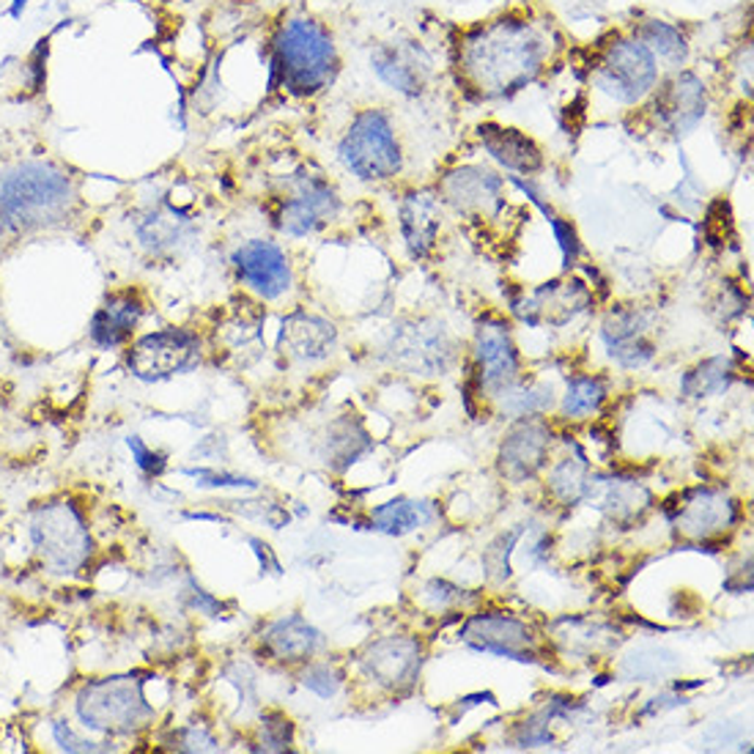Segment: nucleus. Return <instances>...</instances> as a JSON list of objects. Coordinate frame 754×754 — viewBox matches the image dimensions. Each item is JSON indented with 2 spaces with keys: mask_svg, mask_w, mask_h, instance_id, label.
Instances as JSON below:
<instances>
[{
  "mask_svg": "<svg viewBox=\"0 0 754 754\" xmlns=\"http://www.w3.org/2000/svg\"><path fill=\"white\" fill-rule=\"evenodd\" d=\"M250 546L256 549V554H258V560H261L264 568H267V565H269V568H272L274 574H278L280 565H278V560L272 558V551H269V546H267V544H261V540H258V538H250Z\"/></svg>",
  "mask_w": 754,
  "mask_h": 754,
  "instance_id": "obj_44",
  "label": "nucleus"
},
{
  "mask_svg": "<svg viewBox=\"0 0 754 754\" xmlns=\"http://www.w3.org/2000/svg\"><path fill=\"white\" fill-rule=\"evenodd\" d=\"M502 187H506V179L483 165H464V168L450 170L439 181L445 204L472 220L497 215L502 206Z\"/></svg>",
  "mask_w": 754,
  "mask_h": 754,
  "instance_id": "obj_17",
  "label": "nucleus"
},
{
  "mask_svg": "<svg viewBox=\"0 0 754 754\" xmlns=\"http://www.w3.org/2000/svg\"><path fill=\"white\" fill-rule=\"evenodd\" d=\"M603 400H606V384L601 379L574 376L563 395V414L565 418H585V414L598 412Z\"/></svg>",
  "mask_w": 754,
  "mask_h": 754,
  "instance_id": "obj_35",
  "label": "nucleus"
},
{
  "mask_svg": "<svg viewBox=\"0 0 754 754\" xmlns=\"http://www.w3.org/2000/svg\"><path fill=\"white\" fill-rule=\"evenodd\" d=\"M135 233H138L140 244L145 250L163 256V253H174V250L184 247L187 239L195 233V226L181 209L170 204H159L135 222Z\"/></svg>",
  "mask_w": 754,
  "mask_h": 754,
  "instance_id": "obj_27",
  "label": "nucleus"
},
{
  "mask_svg": "<svg viewBox=\"0 0 754 754\" xmlns=\"http://www.w3.org/2000/svg\"><path fill=\"white\" fill-rule=\"evenodd\" d=\"M732 382V362L730 357H714L697 366L694 371L686 373L683 395L689 398H708V395L721 393Z\"/></svg>",
  "mask_w": 754,
  "mask_h": 754,
  "instance_id": "obj_33",
  "label": "nucleus"
},
{
  "mask_svg": "<svg viewBox=\"0 0 754 754\" xmlns=\"http://www.w3.org/2000/svg\"><path fill=\"white\" fill-rule=\"evenodd\" d=\"M648 113L662 132L689 135L708 113V86L691 69H673L662 75L656 91L650 93Z\"/></svg>",
  "mask_w": 754,
  "mask_h": 754,
  "instance_id": "obj_9",
  "label": "nucleus"
},
{
  "mask_svg": "<svg viewBox=\"0 0 754 754\" xmlns=\"http://www.w3.org/2000/svg\"><path fill=\"white\" fill-rule=\"evenodd\" d=\"M341 53L330 30L310 17H289L269 44V86L296 99L319 97L335 82Z\"/></svg>",
  "mask_w": 754,
  "mask_h": 754,
  "instance_id": "obj_3",
  "label": "nucleus"
},
{
  "mask_svg": "<svg viewBox=\"0 0 754 754\" xmlns=\"http://www.w3.org/2000/svg\"><path fill=\"white\" fill-rule=\"evenodd\" d=\"M127 445H129V450H132L135 464H138V470L143 472L145 477L165 475V470H168V459H165L163 452L151 450V447L145 445V442L140 439V436H129Z\"/></svg>",
  "mask_w": 754,
  "mask_h": 754,
  "instance_id": "obj_41",
  "label": "nucleus"
},
{
  "mask_svg": "<svg viewBox=\"0 0 754 754\" xmlns=\"http://www.w3.org/2000/svg\"><path fill=\"white\" fill-rule=\"evenodd\" d=\"M494 398H497L499 412H506V418H535V414H544L551 407V387L527 384L519 379Z\"/></svg>",
  "mask_w": 754,
  "mask_h": 754,
  "instance_id": "obj_31",
  "label": "nucleus"
},
{
  "mask_svg": "<svg viewBox=\"0 0 754 754\" xmlns=\"http://www.w3.org/2000/svg\"><path fill=\"white\" fill-rule=\"evenodd\" d=\"M77 197L75 179L55 163L25 159L0 168V222L12 233L64 226Z\"/></svg>",
  "mask_w": 754,
  "mask_h": 754,
  "instance_id": "obj_2",
  "label": "nucleus"
},
{
  "mask_svg": "<svg viewBox=\"0 0 754 754\" xmlns=\"http://www.w3.org/2000/svg\"><path fill=\"white\" fill-rule=\"evenodd\" d=\"M592 294L582 280H551L529 294L511 299V310L519 321L529 327L551 324L563 327L590 308Z\"/></svg>",
  "mask_w": 754,
  "mask_h": 754,
  "instance_id": "obj_13",
  "label": "nucleus"
},
{
  "mask_svg": "<svg viewBox=\"0 0 754 754\" xmlns=\"http://www.w3.org/2000/svg\"><path fill=\"white\" fill-rule=\"evenodd\" d=\"M335 327L327 319H321V316L310 314H291L283 321V330H280L283 355L299 362H316L330 357L332 348H335Z\"/></svg>",
  "mask_w": 754,
  "mask_h": 754,
  "instance_id": "obj_25",
  "label": "nucleus"
},
{
  "mask_svg": "<svg viewBox=\"0 0 754 754\" xmlns=\"http://www.w3.org/2000/svg\"><path fill=\"white\" fill-rule=\"evenodd\" d=\"M423 667V648L418 639L384 637L373 642L362 656V669L371 680L389 691L412 689Z\"/></svg>",
  "mask_w": 754,
  "mask_h": 754,
  "instance_id": "obj_18",
  "label": "nucleus"
},
{
  "mask_svg": "<svg viewBox=\"0 0 754 754\" xmlns=\"http://www.w3.org/2000/svg\"><path fill=\"white\" fill-rule=\"evenodd\" d=\"M587 77H590V86L612 99L615 105L637 107L656 91L662 80V64L642 41H637L626 30L598 47Z\"/></svg>",
  "mask_w": 754,
  "mask_h": 754,
  "instance_id": "obj_5",
  "label": "nucleus"
},
{
  "mask_svg": "<svg viewBox=\"0 0 754 754\" xmlns=\"http://www.w3.org/2000/svg\"><path fill=\"white\" fill-rule=\"evenodd\" d=\"M28 533L34 551L50 574L75 576L91 563V527L82 508L72 499H50L34 508Z\"/></svg>",
  "mask_w": 754,
  "mask_h": 754,
  "instance_id": "obj_6",
  "label": "nucleus"
},
{
  "mask_svg": "<svg viewBox=\"0 0 754 754\" xmlns=\"http://www.w3.org/2000/svg\"><path fill=\"white\" fill-rule=\"evenodd\" d=\"M601 337L612 360L623 368H642L656 357L650 341V316L639 308H615L603 319Z\"/></svg>",
  "mask_w": 754,
  "mask_h": 754,
  "instance_id": "obj_19",
  "label": "nucleus"
},
{
  "mask_svg": "<svg viewBox=\"0 0 754 754\" xmlns=\"http://www.w3.org/2000/svg\"><path fill=\"white\" fill-rule=\"evenodd\" d=\"M299 683L308 691L319 694L321 700H330L337 694V689L343 686V675L337 673L335 664L330 662H310L308 667L302 669Z\"/></svg>",
  "mask_w": 754,
  "mask_h": 754,
  "instance_id": "obj_37",
  "label": "nucleus"
},
{
  "mask_svg": "<svg viewBox=\"0 0 754 754\" xmlns=\"http://www.w3.org/2000/svg\"><path fill=\"white\" fill-rule=\"evenodd\" d=\"M425 522V506L412 499H393L371 513L373 529L384 535H407Z\"/></svg>",
  "mask_w": 754,
  "mask_h": 754,
  "instance_id": "obj_32",
  "label": "nucleus"
},
{
  "mask_svg": "<svg viewBox=\"0 0 754 754\" xmlns=\"http://www.w3.org/2000/svg\"><path fill=\"white\" fill-rule=\"evenodd\" d=\"M50 732H53V741H55V746L61 749V752L86 754V752H111L113 749V743L93 741V738L77 736L75 727H72L66 719L50 721Z\"/></svg>",
  "mask_w": 754,
  "mask_h": 754,
  "instance_id": "obj_38",
  "label": "nucleus"
},
{
  "mask_svg": "<svg viewBox=\"0 0 754 754\" xmlns=\"http://www.w3.org/2000/svg\"><path fill=\"white\" fill-rule=\"evenodd\" d=\"M389 360L412 376H436L452 362V341L442 324H409L389 343Z\"/></svg>",
  "mask_w": 754,
  "mask_h": 754,
  "instance_id": "obj_14",
  "label": "nucleus"
},
{
  "mask_svg": "<svg viewBox=\"0 0 754 754\" xmlns=\"http://www.w3.org/2000/svg\"><path fill=\"white\" fill-rule=\"evenodd\" d=\"M231 261L239 283L267 302L280 299L294 285V269L285 250L269 239H250L233 253Z\"/></svg>",
  "mask_w": 754,
  "mask_h": 754,
  "instance_id": "obj_12",
  "label": "nucleus"
},
{
  "mask_svg": "<svg viewBox=\"0 0 754 754\" xmlns=\"http://www.w3.org/2000/svg\"><path fill=\"white\" fill-rule=\"evenodd\" d=\"M475 135L488 157L511 174L529 176L544 168V149L522 129L486 122L475 129Z\"/></svg>",
  "mask_w": 754,
  "mask_h": 754,
  "instance_id": "obj_23",
  "label": "nucleus"
},
{
  "mask_svg": "<svg viewBox=\"0 0 754 754\" xmlns=\"http://www.w3.org/2000/svg\"><path fill=\"white\" fill-rule=\"evenodd\" d=\"M258 639H261V648L269 659L285 664L310 662L327 644L324 634L299 615H285L269 623Z\"/></svg>",
  "mask_w": 754,
  "mask_h": 754,
  "instance_id": "obj_24",
  "label": "nucleus"
},
{
  "mask_svg": "<svg viewBox=\"0 0 754 754\" xmlns=\"http://www.w3.org/2000/svg\"><path fill=\"white\" fill-rule=\"evenodd\" d=\"M585 499L598 502L606 516L617 524L637 522L650 508V491L634 481H610V477H590Z\"/></svg>",
  "mask_w": 754,
  "mask_h": 754,
  "instance_id": "obj_28",
  "label": "nucleus"
},
{
  "mask_svg": "<svg viewBox=\"0 0 754 754\" xmlns=\"http://www.w3.org/2000/svg\"><path fill=\"white\" fill-rule=\"evenodd\" d=\"M587 481H590V470H587L585 456L579 452V459H565L558 464L549 475V488L558 499H563L565 506H576L579 499H585Z\"/></svg>",
  "mask_w": 754,
  "mask_h": 754,
  "instance_id": "obj_34",
  "label": "nucleus"
},
{
  "mask_svg": "<svg viewBox=\"0 0 754 754\" xmlns=\"http://www.w3.org/2000/svg\"><path fill=\"white\" fill-rule=\"evenodd\" d=\"M461 642L470 644L472 650H481V653H494V656H506L524 664H538L540 644L535 631L527 623L506 615V612L472 615L461 628Z\"/></svg>",
  "mask_w": 754,
  "mask_h": 754,
  "instance_id": "obj_10",
  "label": "nucleus"
},
{
  "mask_svg": "<svg viewBox=\"0 0 754 754\" xmlns=\"http://www.w3.org/2000/svg\"><path fill=\"white\" fill-rule=\"evenodd\" d=\"M291 195L280 197L278 228L289 237H308L332 222L341 212V197L319 176H296Z\"/></svg>",
  "mask_w": 754,
  "mask_h": 754,
  "instance_id": "obj_11",
  "label": "nucleus"
},
{
  "mask_svg": "<svg viewBox=\"0 0 754 754\" xmlns=\"http://www.w3.org/2000/svg\"><path fill=\"white\" fill-rule=\"evenodd\" d=\"M143 310L145 302L135 289L113 291L102 302V308H97V314L91 316L88 337H91L93 346L105 348V352L124 346V343L132 341L135 330L143 319Z\"/></svg>",
  "mask_w": 754,
  "mask_h": 754,
  "instance_id": "obj_21",
  "label": "nucleus"
},
{
  "mask_svg": "<svg viewBox=\"0 0 754 754\" xmlns=\"http://www.w3.org/2000/svg\"><path fill=\"white\" fill-rule=\"evenodd\" d=\"M442 228V204L434 192H414L400 204V233L414 258L431 256Z\"/></svg>",
  "mask_w": 754,
  "mask_h": 754,
  "instance_id": "obj_26",
  "label": "nucleus"
},
{
  "mask_svg": "<svg viewBox=\"0 0 754 754\" xmlns=\"http://www.w3.org/2000/svg\"><path fill=\"white\" fill-rule=\"evenodd\" d=\"M519 535H522V529H513V533H508V535H499L497 544H491L486 549V565H488V574H491L494 579H508V576H511V565H508V558H511L513 544L519 540Z\"/></svg>",
  "mask_w": 754,
  "mask_h": 754,
  "instance_id": "obj_39",
  "label": "nucleus"
},
{
  "mask_svg": "<svg viewBox=\"0 0 754 754\" xmlns=\"http://www.w3.org/2000/svg\"><path fill=\"white\" fill-rule=\"evenodd\" d=\"M337 157L343 168L360 181L395 179L404 168V151L393 118L382 107L357 113L337 143Z\"/></svg>",
  "mask_w": 754,
  "mask_h": 754,
  "instance_id": "obj_7",
  "label": "nucleus"
},
{
  "mask_svg": "<svg viewBox=\"0 0 754 754\" xmlns=\"http://www.w3.org/2000/svg\"><path fill=\"white\" fill-rule=\"evenodd\" d=\"M25 7H28V0H12V7H9V14H12V20L23 17Z\"/></svg>",
  "mask_w": 754,
  "mask_h": 754,
  "instance_id": "obj_45",
  "label": "nucleus"
},
{
  "mask_svg": "<svg viewBox=\"0 0 754 754\" xmlns=\"http://www.w3.org/2000/svg\"><path fill=\"white\" fill-rule=\"evenodd\" d=\"M425 598L431 601V606L434 610H447V606H456V603L464 601V590H459V587L447 585V582H431L429 587H425Z\"/></svg>",
  "mask_w": 754,
  "mask_h": 754,
  "instance_id": "obj_43",
  "label": "nucleus"
},
{
  "mask_svg": "<svg viewBox=\"0 0 754 754\" xmlns=\"http://www.w3.org/2000/svg\"><path fill=\"white\" fill-rule=\"evenodd\" d=\"M551 431L540 420L519 423L499 447V472L513 483H524L538 475L549 456Z\"/></svg>",
  "mask_w": 754,
  "mask_h": 754,
  "instance_id": "obj_22",
  "label": "nucleus"
},
{
  "mask_svg": "<svg viewBox=\"0 0 754 754\" xmlns=\"http://www.w3.org/2000/svg\"><path fill=\"white\" fill-rule=\"evenodd\" d=\"M7 237H12V231L0 222V258H3V242H7Z\"/></svg>",
  "mask_w": 754,
  "mask_h": 754,
  "instance_id": "obj_46",
  "label": "nucleus"
},
{
  "mask_svg": "<svg viewBox=\"0 0 754 754\" xmlns=\"http://www.w3.org/2000/svg\"><path fill=\"white\" fill-rule=\"evenodd\" d=\"M628 34L637 41H642L650 53L656 55V61L662 64V69H683V64L689 61V39H686L683 30L675 23L662 17H637L628 28Z\"/></svg>",
  "mask_w": 754,
  "mask_h": 754,
  "instance_id": "obj_29",
  "label": "nucleus"
},
{
  "mask_svg": "<svg viewBox=\"0 0 754 754\" xmlns=\"http://www.w3.org/2000/svg\"><path fill=\"white\" fill-rule=\"evenodd\" d=\"M174 749H179V752H217L220 743H217V738L212 736L209 730L192 725V727H181V730L176 732Z\"/></svg>",
  "mask_w": 754,
  "mask_h": 754,
  "instance_id": "obj_42",
  "label": "nucleus"
},
{
  "mask_svg": "<svg viewBox=\"0 0 754 754\" xmlns=\"http://www.w3.org/2000/svg\"><path fill=\"white\" fill-rule=\"evenodd\" d=\"M204 362V341L184 327L149 332L138 337L127 352V368L140 382H165L179 373L195 371Z\"/></svg>",
  "mask_w": 754,
  "mask_h": 754,
  "instance_id": "obj_8",
  "label": "nucleus"
},
{
  "mask_svg": "<svg viewBox=\"0 0 754 754\" xmlns=\"http://www.w3.org/2000/svg\"><path fill=\"white\" fill-rule=\"evenodd\" d=\"M511 181L513 187H519V190L524 192V195L533 201L535 206H538L540 212H544V217H546V222L551 226V231H554V237H558V244H560V250H563V267L565 269H571L576 264V258H579V253H582V242H579V233H576V228H574V222L571 220H565L563 215H558V209L551 204H546L544 201V192L538 190V187L533 184V181H524L522 176H511Z\"/></svg>",
  "mask_w": 754,
  "mask_h": 754,
  "instance_id": "obj_30",
  "label": "nucleus"
},
{
  "mask_svg": "<svg viewBox=\"0 0 754 754\" xmlns=\"http://www.w3.org/2000/svg\"><path fill=\"white\" fill-rule=\"evenodd\" d=\"M294 743V721L280 711L261 716L256 752H285Z\"/></svg>",
  "mask_w": 754,
  "mask_h": 754,
  "instance_id": "obj_36",
  "label": "nucleus"
},
{
  "mask_svg": "<svg viewBox=\"0 0 754 754\" xmlns=\"http://www.w3.org/2000/svg\"><path fill=\"white\" fill-rule=\"evenodd\" d=\"M558 50L546 23L527 14H502L464 30L456 44L459 77L481 99H506L533 86Z\"/></svg>",
  "mask_w": 754,
  "mask_h": 754,
  "instance_id": "obj_1",
  "label": "nucleus"
},
{
  "mask_svg": "<svg viewBox=\"0 0 754 754\" xmlns=\"http://www.w3.org/2000/svg\"><path fill=\"white\" fill-rule=\"evenodd\" d=\"M475 366L481 389L497 395L522 379V360L511 327L499 319H486L475 335Z\"/></svg>",
  "mask_w": 754,
  "mask_h": 754,
  "instance_id": "obj_16",
  "label": "nucleus"
},
{
  "mask_svg": "<svg viewBox=\"0 0 754 754\" xmlns=\"http://www.w3.org/2000/svg\"><path fill=\"white\" fill-rule=\"evenodd\" d=\"M371 69L395 93L420 97L434 77V59L418 41H382L371 53Z\"/></svg>",
  "mask_w": 754,
  "mask_h": 754,
  "instance_id": "obj_15",
  "label": "nucleus"
},
{
  "mask_svg": "<svg viewBox=\"0 0 754 754\" xmlns=\"http://www.w3.org/2000/svg\"><path fill=\"white\" fill-rule=\"evenodd\" d=\"M187 477H195L197 486H209V488H258L256 481L242 475H231V472H217L209 470V467H190L184 470Z\"/></svg>",
  "mask_w": 754,
  "mask_h": 754,
  "instance_id": "obj_40",
  "label": "nucleus"
},
{
  "mask_svg": "<svg viewBox=\"0 0 754 754\" xmlns=\"http://www.w3.org/2000/svg\"><path fill=\"white\" fill-rule=\"evenodd\" d=\"M738 506L736 499L725 491L714 488H694L683 497L678 511L673 513V522L689 538L708 540L714 535L727 533L736 524Z\"/></svg>",
  "mask_w": 754,
  "mask_h": 754,
  "instance_id": "obj_20",
  "label": "nucleus"
},
{
  "mask_svg": "<svg viewBox=\"0 0 754 754\" xmlns=\"http://www.w3.org/2000/svg\"><path fill=\"white\" fill-rule=\"evenodd\" d=\"M145 675L127 673L93 678L77 689L75 716L99 736H135L154 721V705L145 697Z\"/></svg>",
  "mask_w": 754,
  "mask_h": 754,
  "instance_id": "obj_4",
  "label": "nucleus"
}]
</instances>
